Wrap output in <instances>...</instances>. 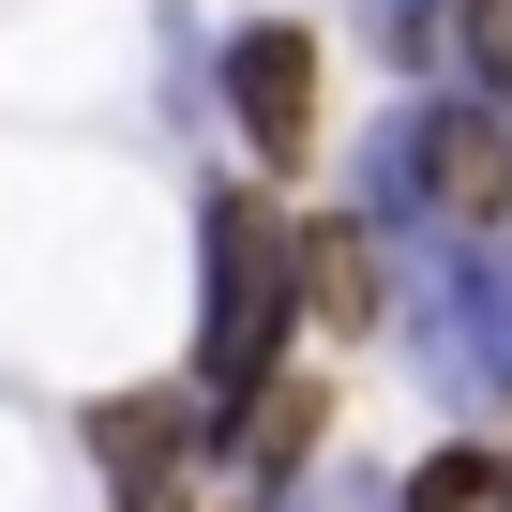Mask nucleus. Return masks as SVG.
<instances>
[{
  "instance_id": "f257e3e1",
  "label": "nucleus",
  "mask_w": 512,
  "mask_h": 512,
  "mask_svg": "<svg viewBox=\"0 0 512 512\" xmlns=\"http://www.w3.org/2000/svg\"><path fill=\"white\" fill-rule=\"evenodd\" d=\"M287 317H302V226L256 181H211L196 196V407H211V452L256 422Z\"/></svg>"
},
{
  "instance_id": "f03ea898",
  "label": "nucleus",
  "mask_w": 512,
  "mask_h": 512,
  "mask_svg": "<svg viewBox=\"0 0 512 512\" xmlns=\"http://www.w3.org/2000/svg\"><path fill=\"white\" fill-rule=\"evenodd\" d=\"M362 211L377 226H512V106H482V91H407L362 151Z\"/></svg>"
},
{
  "instance_id": "7ed1b4c3",
  "label": "nucleus",
  "mask_w": 512,
  "mask_h": 512,
  "mask_svg": "<svg viewBox=\"0 0 512 512\" xmlns=\"http://www.w3.org/2000/svg\"><path fill=\"white\" fill-rule=\"evenodd\" d=\"M422 377H437L452 407H512V241H497V226L452 241V272H437V302H422Z\"/></svg>"
},
{
  "instance_id": "20e7f679",
  "label": "nucleus",
  "mask_w": 512,
  "mask_h": 512,
  "mask_svg": "<svg viewBox=\"0 0 512 512\" xmlns=\"http://www.w3.org/2000/svg\"><path fill=\"white\" fill-rule=\"evenodd\" d=\"M226 106H241V151L256 166H302L317 151V31L302 16H241L226 31Z\"/></svg>"
},
{
  "instance_id": "39448f33",
  "label": "nucleus",
  "mask_w": 512,
  "mask_h": 512,
  "mask_svg": "<svg viewBox=\"0 0 512 512\" xmlns=\"http://www.w3.org/2000/svg\"><path fill=\"white\" fill-rule=\"evenodd\" d=\"M181 452H211V407H196V392H121V407H91V467H106L121 512H166Z\"/></svg>"
},
{
  "instance_id": "423d86ee",
  "label": "nucleus",
  "mask_w": 512,
  "mask_h": 512,
  "mask_svg": "<svg viewBox=\"0 0 512 512\" xmlns=\"http://www.w3.org/2000/svg\"><path fill=\"white\" fill-rule=\"evenodd\" d=\"M302 317H332V332H377V317H392L377 226H302Z\"/></svg>"
},
{
  "instance_id": "0eeeda50",
  "label": "nucleus",
  "mask_w": 512,
  "mask_h": 512,
  "mask_svg": "<svg viewBox=\"0 0 512 512\" xmlns=\"http://www.w3.org/2000/svg\"><path fill=\"white\" fill-rule=\"evenodd\" d=\"M347 16H362V61H392V76L452 61V0H347Z\"/></svg>"
},
{
  "instance_id": "6e6552de",
  "label": "nucleus",
  "mask_w": 512,
  "mask_h": 512,
  "mask_svg": "<svg viewBox=\"0 0 512 512\" xmlns=\"http://www.w3.org/2000/svg\"><path fill=\"white\" fill-rule=\"evenodd\" d=\"M407 512H512V452H422Z\"/></svg>"
},
{
  "instance_id": "1a4fd4ad",
  "label": "nucleus",
  "mask_w": 512,
  "mask_h": 512,
  "mask_svg": "<svg viewBox=\"0 0 512 512\" xmlns=\"http://www.w3.org/2000/svg\"><path fill=\"white\" fill-rule=\"evenodd\" d=\"M452 46H467V91L512 106V0H452Z\"/></svg>"
}]
</instances>
